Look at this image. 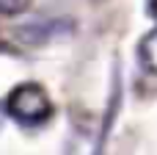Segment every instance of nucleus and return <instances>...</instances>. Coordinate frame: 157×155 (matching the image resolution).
Returning <instances> with one entry per match:
<instances>
[{
	"mask_svg": "<svg viewBox=\"0 0 157 155\" xmlns=\"http://www.w3.org/2000/svg\"><path fill=\"white\" fill-rule=\"evenodd\" d=\"M6 111L19 122V125H41L50 116V97L44 94V89L39 83H22L17 86L8 100H6Z\"/></svg>",
	"mask_w": 157,
	"mask_h": 155,
	"instance_id": "1",
	"label": "nucleus"
},
{
	"mask_svg": "<svg viewBox=\"0 0 157 155\" xmlns=\"http://www.w3.org/2000/svg\"><path fill=\"white\" fill-rule=\"evenodd\" d=\"M138 61L146 72H155L157 75V28L149 31L141 42H138Z\"/></svg>",
	"mask_w": 157,
	"mask_h": 155,
	"instance_id": "2",
	"label": "nucleus"
},
{
	"mask_svg": "<svg viewBox=\"0 0 157 155\" xmlns=\"http://www.w3.org/2000/svg\"><path fill=\"white\" fill-rule=\"evenodd\" d=\"M28 6H30V0H0V14L14 17V14H22Z\"/></svg>",
	"mask_w": 157,
	"mask_h": 155,
	"instance_id": "3",
	"label": "nucleus"
},
{
	"mask_svg": "<svg viewBox=\"0 0 157 155\" xmlns=\"http://www.w3.org/2000/svg\"><path fill=\"white\" fill-rule=\"evenodd\" d=\"M152 17L157 19V0H152Z\"/></svg>",
	"mask_w": 157,
	"mask_h": 155,
	"instance_id": "4",
	"label": "nucleus"
}]
</instances>
